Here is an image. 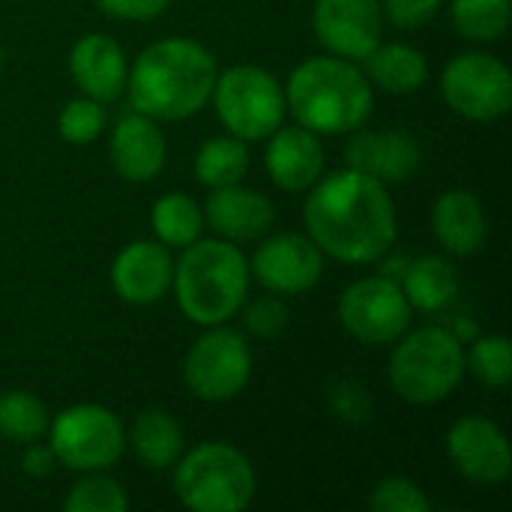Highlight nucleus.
Instances as JSON below:
<instances>
[{"label":"nucleus","instance_id":"nucleus-1","mask_svg":"<svg viewBox=\"0 0 512 512\" xmlns=\"http://www.w3.org/2000/svg\"><path fill=\"white\" fill-rule=\"evenodd\" d=\"M315 246L342 264H369L387 255L399 234L396 204L387 186L354 168L336 171L312 186L303 207Z\"/></svg>","mask_w":512,"mask_h":512},{"label":"nucleus","instance_id":"nucleus-2","mask_svg":"<svg viewBox=\"0 0 512 512\" xmlns=\"http://www.w3.org/2000/svg\"><path fill=\"white\" fill-rule=\"evenodd\" d=\"M216 75V57L201 42L183 36L159 39L129 69V102L150 120H186L210 102Z\"/></svg>","mask_w":512,"mask_h":512},{"label":"nucleus","instance_id":"nucleus-3","mask_svg":"<svg viewBox=\"0 0 512 512\" xmlns=\"http://www.w3.org/2000/svg\"><path fill=\"white\" fill-rule=\"evenodd\" d=\"M285 105L294 120L315 135H345L363 129L375 96L369 78L345 57H309L285 87Z\"/></svg>","mask_w":512,"mask_h":512},{"label":"nucleus","instance_id":"nucleus-4","mask_svg":"<svg viewBox=\"0 0 512 512\" xmlns=\"http://www.w3.org/2000/svg\"><path fill=\"white\" fill-rule=\"evenodd\" d=\"M180 312L198 327L231 321L249 297V261L231 240H195L174 264Z\"/></svg>","mask_w":512,"mask_h":512},{"label":"nucleus","instance_id":"nucleus-5","mask_svg":"<svg viewBox=\"0 0 512 512\" xmlns=\"http://www.w3.org/2000/svg\"><path fill=\"white\" fill-rule=\"evenodd\" d=\"M390 384L408 405H435L465 378V348L447 327H420L396 339L390 357Z\"/></svg>","mask_w":512,"mask_h":512},{"label":"nucleus","instance_id":"nucleus-6","mask_svg":"<svg viewBox=\"0 0 512 512\" xmlns=\"http://www.w3.org/2000/svg\"><path fill=\"white\" fill-rule=\"evenodd\" d=\"M174 465V492L186 510L240 512L255 498V468L249 456L231 444H198Z\"/></svg>","mask_w":512,"mask_h":512},{"label":"nucleus","instance_id":"nucleus-7","mask_svg":"<svg viewBox=\"0 0 512 512\" xmlns=\"http://www.w3.org/2000/svg\"><path fill=\"white\" fill-rule=\"evenodd\" d=\"M210 99L225 129L243 141L270 138L282 126L288 111L285 90L279 87L276 75L246 63L216 75Z\"/></svg>","mask_w":512,"mask_h":512},{"label":"nucleus","instance_id":"nucleus-8","mask_svg":"<svg viewBox=\"0 0 512 512\" xmlns=\"http://www.w3.org/2000/svg\"><path fill=\"white\" fill-rule=\"evenodd\" d=\"M48 447L69 471H108L126 453V429L105 405H72L48 423Z\"/></svg>","mask_w":512,"mask_h":512},{"label":"nucleus","instance_id":"nucleus-9","mask_svg":"<svg viewBox=\"0 0 512 512\" xmlns=\"http://www.w3.org/2000/svg\"><path fill=\"white\" fill-rule=\"evenodd\" d=\"M186 387L201 402H231L252 378V351L243 333L216 324L198 336L183 363Z\"/></svg>","mask_w":512,"mask_h":512},{"label":"nucleus","instance_id":"nucleus-10","mask_svg":"<svg viewBox=\"0 0 512 512\" xmlns=\"http://www.w3.org/2000/svg\"><path fill=\"white\" fill-rule=\"evenodd\" d=\"M441 93L447 105L477 123L498 120L512 105V72L492 54L468 51L456 54L441 75Z\"/></svg>","mask_w":512,"mask_h":512},{"label":"nucleus","instance_id":"nucleus-11","mask_svg":"<svg viewBox=\"0 0 512 512\" xmlns=\"http://www.w3.org/2000/svg\"><path fill=\"white\" fill-rule=\"evenodd\" d=\"M339 321L363 345H393L411 324V303L390 276H369L342 291Z\"/></svg>","mask_w":512,"mask_h":512},{"label":"nucleus","instance_id":"nucleus-12","mask_svg":"<svg viewBox=\"0 0 512 512\" xmlns=\"http://www.w3.org/2000/svg\"><path fill=\"white\" fill-rule=\"evenodd\" d=\"M447 456L453 468L477 486H501L512 474L510 441L504 429L483 414L453 423L447 432Z\"/></svg>","mask_w":512,"mask_h":512},{"label":"nucleus","instance_id":"nucleus-13","mask_svg":"<svg viewBox=\"0 0 512 512\" xmlns=\"http://www.w3.org/2000/svg\"><path fill=\"white\" fill-rule=\"evenodd\" d=\"M381 0H315V39L336 57L366 60L381 42Z\"/></svg>","mask_w":512,"mask_h":512},{"label":"nucleus","instance_id":"nucleus-14","mask_svg":"<svg viewBox=\"0 0 512 512\" xmlns=\"http://www.w3.org/2000/svg\"><path fill=\"white\" fill-rule=\"evenodd\" d=\"M252 273L273 294H303L321 282L324 252L312 237L276 234L255 249Z\"/></svg>","mask_w":512,"mask_h":512},{"label":"nucleus","instance_id":"nucleus-15","mask_svg":"<svg viewBox=\"0 0 512 512\" xmlns=\"http://www.w3.org/2000/svg\"><path fill=\"white\" fill-rule=\"evenodd\" d=\"M174 282V258L159 240H135L120 249L111 267V285L129 306L159 303Z\"/></svg>","mask_w":512,"mask_h":512},{"label":"nucleus","instance_id":"nucleus-16","mask_svg":"<svg viewBox=\"0 0 512 512\" xmlns=\"http://www.w3.org/2000/svg\"><path fill=\"white\" fill-rule=\"evenodd\" d=\"M348 168L369 174L390 183H405L423 162L420 144L402 129H381V132H357L345 147Z\"/></svg>","mask_w":512,"mask_h":512},{"label":"nucleus","instance_id":"nucleus-17","mask_svg":"<svg viewBox=\"0 0 512 512\" xmlns=\"http://www.w3.org/2000/svg\"><path fill=\"white\" fill-rule=\"evenodd\" d=\"M264 168H267L270 180L285 192L312 189L324 174L321 138L300 123L279 126L270 135V144L264 150Z\"/></svg>","mask_w":512,"mask_h":512},{"label":"nucleus","instance_id":"nucleus-18","mask_svg":"<svg viewBox=\"0 0 512 512\" xmlns=\"http://www.w3.org/2000/svg\"><path fill=\"white\" fill-rule=\"evenodd\" d=\"M273 219H276L273 201L264 192L246 189L240 183L213 189L204 204V225H210L222 240L231 243L264 237L273 228Z\"/></svg>","mask_w":512,"mask_h":512},{"label":"nucleus","instance_id":"nucleus-19","mask_svg":"<svg viewBox=\"0 0 512 512\" xmlns=\"http://www.w3.org/2000/svg\"><path fill=\"white\" fill-rule=\"evenodd\" d=\"M69 72L78 90L96 102H114L126 90L129 63L123 48L105 33L81 36L69 51Z\"/></svg>","mask_w":512,"mask_h":512},{"label":"nucleus","instance_id":"nucleus-20","mask_svg":"<svg viewBox=\"0 0 512 512\" xmlns=\"http://www.w3.org/2000/svg\"><path fill=\"white\" fill-rule=\"evenodd\" d=\"M165 156H168V147L156 120L135 111L117 123L111 135V162L123 180L129 183L156 180L165 168Z\"/></svg>","mask_w":512,"mask_h":512},{"label":"nucleus","instance_id":"nucleus-21","mask_svg":"<svg viewBox=\"0 0 512 512\" xmlns=\"http://www.w3.org/2000/svg\"><path fill=\"white\" fill-rule=\"evenodd\" d=\"M432 231L450 255H477L489 237V222L480 198L468 189L444 192L432 207Z\"/></svg>","mask_w":512,"mask_h":512},{"label":"nucleus","instance_id":"nucleus-22","mask_svg":"<svg viewBox=\"0 0 512 512\" xmlns=\"http://www.w3.org/2000/svg\"><path fill=\"white\" fill-rule=\"evenodd\" d=\"M369 66V78L375 87H381L384 93H414L429 81V63L423 57V51H417L414 45L405 42H390V45H375L372 54L366 57Z\"/></svg>","mask_w":512,"mask_h":512},{"label":"nucleus","instance_id":"nucleus-23","mask_svg":"<svg viewBox=\"0 0 512 512\" xmlns=\"http://www.w3.org/2000/svg\"><path fill=\"white\" fill-rule=\"evenodd\" d=\"M129 444L144 468L165 471L183 456V429L168 411L150 408L135 417Z\"/></svg>","mask_w":512,"mask_h":512},{"label":"nucleus","instance_id":"nucleus-24","mask_svg":"<svg viewBox=\"0 0 512 512\" xmlns=\"http://www.w3.org/2000/svg\"><path fill=\"white\" fill-rule=\"evenodd\" d=\"M402 291H405L411 309L438 312V309L450 306L453 297L459 294V273L447 258L426 255V258H417L414 264L405 267Z\"/></svg>","mask_w":512,"mask_h":512},{"label":"nucleus","instance_id":"nucleus-25","mask_svg":"<svg viewBox=\"0 0 512 512\" xmlns=\"http://www.w3.org/2000/svg\"><path fill=\"white\" fill-rule=\"evenodd\" d=\"M150 225L159 243L168 249H183L195 243L204 231V210L198 201L186 192H168L162 195L150 210Z\"/></svg>","mask_w":512,"mask_h":512},{"label":"nucleus","instance_id":"nucleus-26","mask_svg":"<svg viewBox=\"0 0 512 512\" xmlns=\"http://www.w3.org/2000/svg\"><path fill=\"white\" fill-rule=\"evenodd\" d=\"M246 171H249V147L237 135L210 138L195 153V177L210 189L243 183Z\"/></svg>","mask_w":512,"mask_h":512},{"label":"nucleus","instance_id":"nucleus-27","mask_svg":"<svg viewBox=\"0 0 512 512\" xmlns=\"http://www.w3.org/2000/svg\"><path fill=\"white\" fill-rule=\"evenodd\" d=\"M48 411L45 405L24 390L0 393V438L15 444L39 441L48 432Z\"/></svg>","mask_w":512,"mask_h":512},{"label":"nucleus","instance_id":"nucleus-28","mask_svg":"<svg viewBox=\"0 0 512 512\" xmlns=\"http://www.w3.org/2000/svg\"><path fill=\"white\" fill-rule=\"evenodd\" d=\"M453 27L474 42L501 39L510 27V0H453Z\"/></svg>","mask_w":512,"mask_h":512},{"label":"nucleus","instance_id":"nucleus-29","mask_svg":"<svg viewBox=\"0 0 512 512\" xmlns=\"http://www.w3.org/2000/svg\"><path fill=\"white\" fill-rule=\"evenodd\" d=\"M63 507L66 512H123L129 507V495L117 480L105 477L102 471H90L69 489Z\"/></svg>","mask_w":512,"mask_h":512},{"label":"nucleus","instance_id":"nucleus-30","mask_svg":"<svg viewBox=\"0 0 512 512\" xmlns=\"http://www.w3.org/2000/svg\"><path fill=\"white\" fill-rule=\"evenodd\" d=\"M465 369L486 387H507L512 381V348L507 336H480L474 339Z\"/></svg>","mask_w":512,"mask_h":512},{"label":"nucleus","instance_id":"nucleus-31","mask_svg":"<svg viewBox=\"0 0 512 512\" xmlns=\"http://www.w3.org/2000/svg\"><path fill=\"white\" fill-rule=\"evenodd\" d=\"M102 129H105V108L90 96L69 99L57 117V132L66 144H78V147L90 144L102 135Z\"/></svg>","mask_w":512,"mask_h":512},{"label":"nucleus","instance_id":"nucleus-32","mask_svg":"<svg viewBox=\"0 0 512 512\" xmlns=\"http://www.w3.org/2000/svg\"><path fill=\"white\" fill-rule=\"evenodd\" d=\"M369 507L375 512H429L432 501L429 495L408 477H387L381 480L372 495H369Z\"/></svg>","mask_w":512,"mask_h":512},{"label":"nucleus","instance_id":"nucleus-33","mask_svg":"<svg viewBox=\"0 0 512 512\" xmlns=\"http://www.w3.org/2000/svg\"><path fill=\"white\" fill-rule=\"evenodd\" d=\"M243 324L258 339H276L288 327V306L279 297L252 300L243 312Z\"/></svg>","mask_w":512,"mask_h":512},{"label":"nucleus","instance_id":"nucleus-34","mask_svg":"<svg viewBox=\"0 0 512 512\" xmlns=\"http://www.w3.org/2000/svg\"><path fill=\"white\" fill-rule=\"evenodd\" d=\"M444 0H384L381 12L402 30H417L423 24H429Z\"/></svg>","mask_w":512,"mask_h":512},{"label":"nucleus","instance_id":"nucleus-35","mask_svg":"<svg viewBox=\"0 0 512 512\" xmlns=\"http://www.w3.org/2000/svg\"><path fill=\"white\" fill-rule=\"evenodd\" d=\"M105 15L120 21H153L159 18L171 0H93Z\"/></svg>","mask_w":512,"mask_h":512},{"label":"nucleus","instance_id":"nucleus-36","mask_svg":"<svg viewBox=\"0 0 512 512\" xmlns=\"http://www.w3.org/2000/svg\"><path fill=\"white\" fill-rule=\"evenodd\" d=\"M54 465H57V456H54L51 447H42V444H36V441L27 444V450H24V456H21V471H24L27 477L42 480V477H48V474L54 471Z\"/></svg>","mask_w":512,"mask_h":512},{"label":"nucleus","instance_id":"nucleus-37","mask_svg":"<svg viewBox=\"0 0 512 512\" xmlns=\"http://www.w3.org/2000/svg\"><path fill=\"white\" fill-rule=\"evenodd\" d=\"M0 66H3V45H0Z\"/></svg>","mask_w":512,"mask_h":512}]
</instances>
